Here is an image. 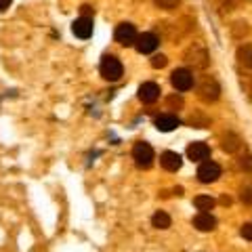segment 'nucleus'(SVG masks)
<instances>
[{"mask_svg": "<svg viewBox=\"0 0 252 252\" xmlns=\"http://www.w3.org/2000/svg\"><path fill=\"white\" fill-rule=\"evenodd\" d=\"M99 69H101V76H103L105 80H109V82L120 80V78H122V72H124V67H122L120 59L112 57V55H105V57L101 59Z\"/></svg>", "mask_w": 252, "mask_h": 252, "instance_id": "1", "label": "nucleus"}, {"mask_svg": "<svg viewBox=\"0 0 252 252\" xmlns=\"http://www.w3.org/2000/svg\"><path fill=\"white\" fill-rule=\"evenodd\" d=\"M132 160L139 168H149L154 164V149L145 141H139V143L132 147Z\"/></svg>", "mask_w": 252, "mask_h": 252, "instance_id": "2", "label": "nucleus"}, {"mask_svg": "<svg viewBox=\"0 0 252 252\" xmlns=\"http://www.w3.org/2000/svg\"><path fill=\"white\" fill-rule=\"evenodd\" d=\"M198 94H200L202 101L210 103V101H217V99H219L220 86H219V82H217L212 76H206V78H202V82H200V86H198Z\"/></svg>", "mask_w": 252, "mask_h": 252, "instance_id": "3", "label": "nucleus"}, {"mask_svg": "<svg viewBox=\"0 0 252 252\" xmlns=\"http://www.w3.org/2000/svg\"><path fill=\"white\" fill-rule=\"evenodd\" d=\"M137 30L132 23H120L116 28V42H120L122 46H132L137 42Z\"/></svg>", "mask_w": 252, "mask_h": 252, "instance_id": "4", "label": "nucleus"}, {"mask_svg": "<svg viewBox=\"0 0 252 252\" xmlns=\"http://www.w3.org/2000/svg\"><path fill=\"white\" fill-rule=\"evenodd\" d=\"M170 82L177 91H189V89H193V74L183 67L175 69V72L170 74Z\"/></svg>", "mask_w": 252, "mask_h": 252, "instance_id": "5", "label": "nucleus"}, {"mask_svg": "<svg viewBox=\"0 0 252 252\" xmlns=\"http://www.w3.org/2000/svg\"><path fill=\"white\" fill-rule=\"evenodd\" d=\"M185 61L189 63V65H193V67H206L208 65V53L202 49V46H191V49H187L185 53Z\"/></svg>", "mask_w": 252, "mask_h": 252, "instance_id": "6", "label": "nucleus"}, {"mask_svg": "<svg viewBox=\"0 0 252 252\" xmlns=\"http://www.w3.org/2000/svg\"><path fill=\"white\" fill-rule=\"evenodd\" d=\"M220 177V166L217 162H202V166L198 168V179L202 183H215Z\"/></svg>", "mask_w": 252, "mask_h": 252, "instance_id": "7", "label": "nucleus"}, {"mask_svg": "<svg viewBox=\"0 0 252 252\" xmlns=\"http://www.w3.org/2000/svg\"><path fill=\"white\" fill-rule=\"evenodd\" d=\"M158 44H160V40H158V36H156V34H149V32H145V34H141V36L137 38V42H135L137 51H139V53H143V55L154 53V51L158 49Z\"/></svg>", "mask_w": 252, "mask_h": 252, "instance_id": "8", "label": "nucleus"}, {"mask_svg": "<svg viewBox=\"0 0 252 252\" xmlns=\"http://www.w3.org/2000/svg\"><path fill=\"white\" fill-rule=\"evenodd\" d=\"M158 97H160V86L156 82H145L139 86V99L143 101V103H154Z\"/></svg>", "mask_w": 252, "mask_h": 252, "instance_id": "9", "label": "nucleus"}, {"mask_svg": "<svg viewBox=\"0 0 252 252\" xmlns=\"http://www.w3.org/2000/svg\"><path fill=\"white\" fill-rule=\"evenodd\" d=\"M187 156H189V160H193V162H202L210 156V147L206 143H202V141H195V143L187 147Z\"/></svg>", "mask_w": 252, "mask_h": 252, "instance_id": "10", "label": "nucleus"}, {"mask_svg": "<svg viewBox=\"0 0 252 252\" xmlns=\"http://www.w3.org/2000/svg\"><path fill=\"white\" fill-rule=\"evenodd\" d=\"M72 30H74V34H76L78 38L86 40V38H91V34H93V19H91V17H80V19H76L74 26H72Z\"/></svg>", "mask_w": 252, "mask_h": 252, "instance_id": "11", "label": "nucleus"}, {"mask_svg": "<svg viewBox=\"0 0 252 252\" xmlns=\"http://www.w3.org/2000/svg\"><path fill=\"white\" fill-rule=\"evenodd\" d=\"M160 164L166 170H170V172H177L179 168H181V164H183V160H181V156L177 154V152H164L162 156H160Z\"/></svg>", "mask_w": 252, "mask_h": 252, "instance_id": "12", "label": "nucleus"}, {"mask_svg": "<svg viewBox=\"0 0 252 252\" xmlns=\"http://www.w3.org/2000/svg\"><path fill=\"white\" fill-rule=\"evenodd\" d=\"M193 227L200 231H212L217 227V219L212 217L210 212H200V215L193 219Z\"/></svg>", "mask_w": 252, "mask_h": 252, "instance_id": "13", "label": "nucleus"}, {"mask_svg": "<svg viewBox=\"0 0 252 252\" xmlns=\"http://www.w3.org/2000/svg\"><path fill=\"white\" fill-rule=\"evenodd\" d=\"M179 124H181L179 118H177V116H170V114H164V116H160V118H156V128L162 130V132L175 130Z\"/></svg>", "mask_w": 252, "mask_h": 252, "instance_id": "14", "label": "nucleus"}, {"mask_svg": "<svg viewBox=\"0 0 252 252\" xmlns=\"http://www.w3.org/2000/svg\"><path fill=\"white\" fill-rule=\"evenodd\" d=\"M220 147H223L227 154H235L242 147V139L238 135H233V132H227V135L220 137Z\"/></svg>", "mask_w": 252, "mask_h": 252, "instance_id": "15", "label": "nucleus"}, {"mask_svg": "<svg viewBox=\"0 0 252 252\" xmlns=\"http://www.w3.org/2000/svg\"><path fill=\"white\" fill-rule=\"evenodd\" d=\"M238 61L242 63L244 67L252 69V44H244L238 49Z\"/></svg>", "mask_w": 252, "mask_h": 252, "instance_id": "16", "label": "nucleus"}, {"mask_svg": "<svg viewBox=\"0 0 252 252\" xmlns=\"http://www.w3.org/2000/svg\"><path fill=\"white\" fill-rule=\"evenodd\" d=\"M152 225L156 227V229H168V227H170V217L166 215V212L158 210L156 215L152 217Z\"/></svg>", "mask_w": 252, "mask_h": 252, "instance_id": "17", "label": "nucleus"}, {"mask_svg": "<svg viewBox=\"0 0 252 252\" xmlns=\"http://www.w3.org/2000/svg\"><path fill=\"white\" fill-rule=\"evenodd\" d=\"M193 204H195V208L202 210V212H206V210H212V208H215V200H212L210 195H198V198L193 200Z\"/></svg>", "mask_w": 252, "mask_h": 252, "instance_id": "18", "label": "nucleus"}, {"mask_svg": "<svg viewBox=\"0 0 252 252\" xmlns=\"http://www.w3.org/2000/svg\"><path fill=\"white\" fill-rule=\"evenodd\" d=\"M231 30H233V36H235V38H242V36H246L248 32H250V28H248V23H246V21H238V23H233Z\"/></svg>", "mask_w": 252, "mask_h": 252, "instance_id": "19", "label": "nucleus"}, {"mask_svg": "<svg viewBox=\"0 0 252 252\" xmlns=\"http://www.w3.org/2000/svg\"><path fill=\"white\" fill-rule=\"evenodd\" d=\"M154 2L160 6V9H164V11H172V9H177V6H179L181 0H154Z\"/></svg>", "mask_w": 252, "mask_h": 252, "instance_id": "20", "label": "nucleus"}, {"mask_svg": "<svg viewBox=\"0 0 252 252\" xmlns=\"http://www.w3.org/2000/svg\"><path fill=\"white\" fill-rule=\"evenodd\" d=\"M240 198H242L244 204H252V183L244 185V187L240 189Z\"/></svg>", "mask_w": 252, "mask_h": 252, "instance_id": "21", "label": "nucleus"}, {"mask_svg": "<svg viewBox=\"0 0 252 252\" xmlns=\"http://www.w3.org/2000/svg\"><path fill=\"white\" fill-rule=\"evenodd\" d=\"M166 63H168L166 55H156V57H152V67H156V69L166 67Z\"/></svg>", "mask_w": 252, "mask_h": 252, "instance_id": "22", "label": "nucleus"}, {"mask_svg": "<svg viewBox=\"0 0 252 252\" xmlns=\"http://www.w3.org/2000/svg\"><path fill=\"white\" fill-rule=\"evenodd\" d=\"M166 103H168V107H172V109H181V107H183V99L177 97V94H172V97H168Z\"/></svg>", "mask_w": 252, "mask_h": 252, "instance_id": "23", "label": "nucleus"}, {"mask_svg": "<svg viewBox=\"0 0 252 252\" xmlns=\"http://www.w3.org/2000/svg\"><path fill=\"white\" fill-rule=\"evenodd\" d=\"M242 235L246 240H252V223H246V225L242 227Z\"/></svg>", "mask_w": 252, "mask_h": 252, "instance_id": "24", "label": "nucleus"}, {"mask_svg": "<svg viewBox=\"0 0 252 252\" xmlns=\"http://www.w3.org/2000/svg\"><path fill=\"white\" fill-rule=\"evenodd\" d=\"M82 17H89V15H93L94 11H93V6H89V4H82Z\"/></svg>", "mask_w": 252, "mask_h": 252, "instance_id": "25", "label": "nucleus"}, {"mask_svg": "<svg viewBox=\"0 0 252 252\" xmlns=\"http://www.w3.org/2000/svg\"><path fill=\"white\" fill-rule=\"evenodd\" d=\"M9 4H11V0H0V13L4 9H9Z\"/></svg>", "mask_w": 252, "mask_h": 252, "instance_id": "26", "label": "nucleus"}]
</instances>
